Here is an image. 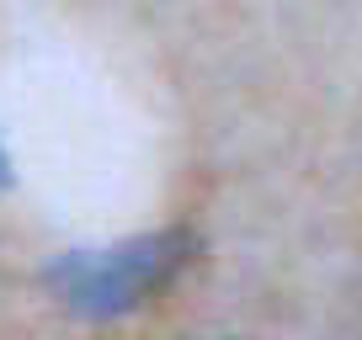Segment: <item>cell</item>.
I'll return each mask as SVG.
<instances>
[{
    "label": "cell",
    "instance_id": "cell-1",
    "mask_svg": "<svg viewBox=\"0 0 362 340\" xmlns=\"http://www.w3.org/2000/svg\"><path fill=\"white\" fill-rule=\"evenodd\" d=\"M187 250H192L187 234H149V239H134V245L102 250V255H64L54 282H59L69 308H86V314H128V308L155 298L181 272Z\"/></svg>",
    "mask_w": 362,
    "mask_h": 340
},
{
    "label": "cell",
    "instance_id": "cell-2",
    "mask_svg": "<svg viewBox=\"0 0 362 340\" xmlns=\"http://www.w3.org/2000/svg\"><path fill=\"white\" fill-rule=\"evenodd\" d=\"M0 181H6V154H0Z\"/></svg>",
    "mask_w": 362,
    "mask_h": 340
}]
</instances>
